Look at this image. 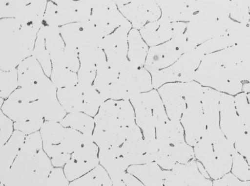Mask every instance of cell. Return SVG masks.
Wrapping results in <instances>:
<instances>
[{
    "label": "cell",
    "instance_id": "1",
    "mask_svg": "<svg viewBox=\"0 0 250 186\" xmlns=\"http://www.w3.org/2000/svg\"><path fill=\"white\" fill-rule=\"evenodd\" d=\"M94 119L92 139L99 149L120 148L141 131L129 100H106Z\"/></svg>",
    "mask_w": 250,
    "mask_h": 186
},
{
    "label": "cell",
    "instance_id": "2",
    "mask_svg": "<svg viewBox=\"0 0 250 186\" xmlns=\"http://www.w3.org/2000/svg\"><path fill=\"white\" fill-rule=\"evenodd\" d=\"M54 168L44 151L40 131L26 135L8 171L0 176L5 186H42Z\"/></svg>",
    "mask_w": 250,
    "mask_h": 186
},
{
    "label": "cell",
    "instance_id": "3",
    "mask_svg": "<svg viewBox=\"0 0 250 186\" xmlns=\"http://www.w3.org/2000/svg\"><path fill=\"white\" fill-rule=\"evenodd\" d=\"M193 149L195 159L203 165L212 180L230 172L235 149L221 130L206 131Z\"/></svg>",
    "mask_w": 250,
    "mask_h": 186
},
{
    "label": "cell",
    "instance_id": "4",
    "mask_svg": "<svg viewBox=\"0 0 250 186\" xmlns=\"http://www.w3.org/2000/svg\"><path fill=\"white\" fill-rule=\"evenodd\" d=\"M40 133L43 149L54 167H63L86 137L54 121H45Z\"/></svg>",
    "mask_w": 250,
    "mask_h": 186
},
{
    "label": "cell",
    "instance_id": "5",
    "mask_svg": "<svg viewBox=\"0 0 250 186\" xmlns=\"http://www.w3.org/2000/svg\"><path fill=\"white\" fill-rule=\"evenodd\" d=\"M135 113V122L144 139L153 141L169 119L156 89L139 93L129 100Z\"/></svg>",
    "mask_w": 250,
    "mask_h": 186
},
{
    "label": "cell",
    "instance_id": "6",
    "mask_svg": "<svg viewBox=\"0 0 250 186\" xmlns=\"http://www.w3.org/2000/svg\"><path fill=\"white\" fill-rule=\"evenodd\" d=\"M150 73L128 60L121 69L118 78L100 94L105 100H129L136 95L153 89Z\"/></svg>",
    "mask_w": 250,
    "mask_h": 186
},
{
    "label": "cell",
    "instance_id": "7",
    "mask_svg": "<svg viewBox=\"0 0 250 186\" xmlns=\"http://www.w3.org/2000/svg\"><path fill=\"white\" fill-rule=\"evenodd\" d=\"M201 52L196 48L184 53L170 67L150 74L154 89L171 82L193 80V75L202 59Z\"/></svg>",
    "mask_w": 250,
    "mask_h": 186
},
{
    "label": "cell",
    "instance_id": "8",
    "mask_svg": "<svg viewBox=\"0 0 250 186\" xmlns=\"http://www.w3.org/2000/svg\"><path fill=\"white\" fill-rule=\"evenodd\" d=\"M184 40L173 37L162 44L149 47L144 67L150 74L166 69L186 52L192 50Z\"/></svg>",
    "mask_w": 250,
    "mask_h": 186
},
{
    "label": "cell",
    "instance_id": "9",
    "mask_svg": "<svg viewBox=\"0 0 250 186\" xmlns=\"http://www.w3.org/2000/svg\"><path fill=\"white\" fill-rule=\"evenodd\" d=\"M99 149L92 137H85L82 144L71 155L62 167L69 182L88 173L99 164Z\"/></svg>",
    "mask_w": 250,
    "mask_h": 186
},
{
    "label": "cell",
    "instance_id": "10",
    "mask_svg": "<svg viewBox=\"0 0 250 186\" xmlns=\"http://www.w3.org/2000/svg\"><path fill=\"white\" fill-rule=\"evenodd\" d=\"M118 9L131 23L140 30L149 22L158 20L161 9L156 0H114Z\"/></svg>",
    "mask_w": 250,
    "mask_h": 186
},
{
    "label": "cell",
    "instance_id": "11",
    "mask_svg": "<svg viewBox=\"0 0 250 186\" xmlns=\"http://www.w3.org/2000/svg\"><path fill=\"white\" fill-rule=\"evenodd\" d=\"M219 107L220 129L225 136L234 144L245 134L244 124L236 110L234 99L227 94L220 96Z\"/></svg>",
    "mask_w": 250,
    "mask_h": 186
},
{
    "label": "cell",
    "instance_id": "12",
    "mask_svg": "<svg viewBox=\"0 0 250 186\" xmlns=\"http://www.w3.org/2000/svg\"><path fill=\"white\" fill-rule=\"evenodd\" d=\"M202 100V98H198L191 102L180 120L186 141L193 147L201 139L206 130Z\"/></svg>",
    "mask_w": 250,
    "mask_h": 186
},
{
    "label": "cell",
    "instance_id": "13",
    "mask_svg": "<svg viewBox=\"0 0 250 186\" xmlns=\"http://www.w3.org/2000/svg\"><path fill=\"white\" fill-rule=\"evenodd\" d=\"M99 159L112 182L122 180L130 166L119 148L99 149Z\"/></svg>",
    "mask_w": 250,
    "mask_h": 186
},
{
    "label": "cell",
    "instance_id": "14",
    "mask_svg": "<svg viewBox=\"0 0 250 186\" xmlns=\"http://www.w3.org/2000/svg\"><path fill=\"white\" fill-rule=\"evenodd\" d=\"M139 32L149 47L166 42L173 37L170 21L162 17L156 21L146 24L139 30Z\"/></svg>",
    "mask_w": 250,
    "mask_h": 186
},
{
    "label": "cell",
    "instance_id": "15",
    "mask_svg": "<svg viewBox=\"0 0 250 186\" xmlns=\"http://www.w3.org/2000/svg\"><path fill=\"white\" fill-rule=\"evenodd\" d=\"M172 170L179 174L188 186H213V180L203 165L195 159L185 164H176Z\"/></svg>",
    "mask_w": 250,
    "mask_h": 186
},
{
    "label": "cell",
    "instance_id": "16",
    "mask_svg": "<svg viewBox=\"0 0 250 186\" xmlns=\"http://www.w3.org/2000/svg\"><path fill=\"white\" fill-rule=\"evenodd\" d=\"M126 172L141 181L146 186H163L167 170L152 162L130 166Z\"/></svg>",
    "mask_w": 250,
    "mask_h": 186
},
{
    "label": "cell",
    "instance_id": "17",
    "mask_svg": "<svg viewBox=\"0 0 250 186\" xmlns=\"http://www.w3.org/2000/svg\"><path fill=\"white\" fill-rule=\"evenodd\" d=\"M25 137L23 133L15 130L11 138L0 146V176L5 174L11 167L24 143Z\"/></svg>",
    "mask_w": 250,
    "mask_h": 186
},
{
    "label": "cell",
    "instance_id": "18",
    "mask_svg": "<svg viewBox=\"0 0 250 186\" xmlns=\"http://www.w3.org/2000/svg\"><path fill=\"white\" fill-rule=\"evenodd\" d=\"M57 94L61 105L67 113L83 112V89L78 84L73 87L57 89Z\"/></svg>",
    "mask_w": 250,
    "mask_h": 186
},
{
    "label": "cell",
    "instance_id": "19",
    "mask_svg": "<svg viewBox=\"0 0 250 186\" xmlns=\"http://www.w3.org/2000/svg\"><path fill=\"white\" fill-rule=\"evenodd\" d=\"M127 58L133 64L144 67L149 47L142 38L139 31L132 28L127 37Z\"/></svg>",
    "mask_w": 250,
    "mask_h": 186
},
{
    "label": "cell",
    "instance_id": "20",
    "mask_svg": "<svg viewBox=\"0 0 250 186\" xmlns=\"http://www.w3.org/2000/svg\"><path fill=\"white\" fill-rule=\"evenodd\" d=\"M60 123L64 127L74 129L85 136L92 137L95 127L94 119L85 113H67Z\"/></svg>",
    "mask_w": 250,
    "mask_h": 186
},
{
    "label": "cell",
    "instance_id": "21",
    "mask_svg": "<svg viewBox=\"0 0 250 186\" xmlns=\"http://www.w3.org/2000/svg\"><path fill=\"white\" fill-rule=\"evenodd\" d=\"M113 182L100 165L86 174L70 182L69 186H112Z\"/></svg>",
    "mask_w": 250,
    "mask_h": 186
},
{
    "label": "cell",
    "instance_id": "22",
    "mask_svg": "<svg viewBox=\"0 0 250 186\" xmlns=\"http://www.w3.org/2000/svg\"><path fill=\"white\" fill-rule=\"evenodd\" d=\"M32 56L39 62L45 74L50 77L52 65L50 55L45 47L44 37L41 29L37 34Z\"/></svg>",
    "mask_w": 250,
    "mask_h": 186
},
{
    "label": "cell",
    "instance_id": "23",
    "mask_svg": "<svg viewBox=\"0 0 250 186\" xmlns=\"http://www.w3.org/2000/svg\"><path fill=\"white\" fill-rule=\"evenodd\" d=\"M49 78L57 89L75 86L78 83L77 73L64 67H52Z\"/></svg>",
    "mask_w": 250,
    "mask_h": 186
},
{
    "label": "cell",
    "instance_id": "24",
    "mask_svg": "<svg viewBox=\"0 0 250 186\" xmlns=\"http://www.w3.org/2000/svg\"><path fill=\"white\" fill-rule=\"evenodd\" d=\"M19 87L16 69L9 71L0 70V98L6 99Z\"/></svg>",
    "mask_w": 250,
    "mask_h": 186
},
{
    "label": "cell",
    "instance_id": "25",
    "mask_svg": "<svg viewBox=\"0 0 250 186\" xmlns=\"http://www.w3.org/2000/svg\"><path fill=\"white\" fill-rule=\"evenodd\" d=\"M230 172L242 181L249 180V165L245 158L235 149L232 155Z\"/></svg>",
    "mask_w": 250,
    "mask_h": 186
},
{
    "label": "cell",
    "instance_id": "26",
    "mask_svg": "<svg viewBox=\"0 0 250 186\" xmlns=\"http://www.w3.org/2000/svg\"><path fill=\"white\" fill-rule=\"evenodd\" d=\"M0 112V146H1L11 138L15 130L14 122L1 111Z\"/></svg>",
    "mask_w": 250,
    "mask_h": 186
},
{
    "label": "cell",
    "instance_id": "27",
    "mask_svg": "<svg viewBox=\"0 0 250 186\" xmlns=\"http://www.w3.org/2000/svg\"><path fill=\"white\" fill-rule=\"evenodd\" d=\"M62 167H54L42 186H69Z\"/></svg>",
    "mask_w": 250,
    "mask_h": 186
},
{
    "label": "cell",
    "instance_id": "28",
    "mask_svg": "<svg viewBox=\"0 0 250 186\" xmlns=\"http://www.w3.org/2000/svg\"><path fill=\"white\" fill-rule=\"evenodd\" d=\"M213 186H250V181H242L230 172L213 180Z\"/></svg>",
    "mask_w": 250,
    "mask_h": 186
},
{
    "label": "cell",
    "instance_id": "29",
    "mask_svg": "<svg viewBox=\"0 0 250 186\" xmlns=\"http://www.w3.org/2000/svg\"><path fill=\"white\" fill-rule=\"evenodd\" d=\"M0 186H4V185H3V184H1V183H0Z\"/></svg>",
    "mask_w": 250,
    "mask_h": 186
}]
</instances>
